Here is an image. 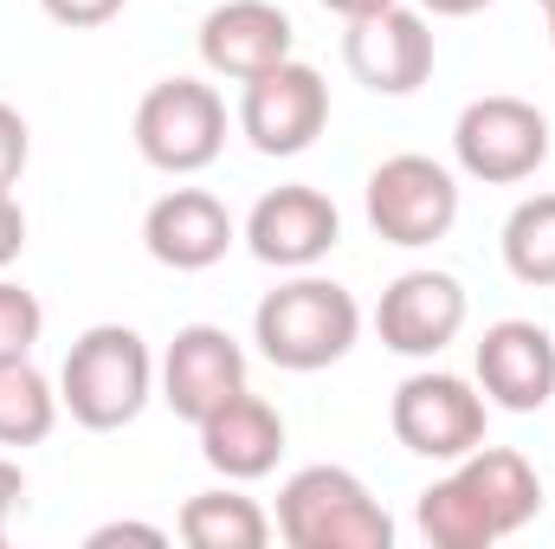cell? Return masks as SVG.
<instances>
[{"mask_svg": "<svg viewBox=\"0 0 555 549\" xmlns=\"http://www.w3.org/2000/svg\"><path fill=\"white\" fill-rule=\"evenodd\" d=\"M240 240H246L253 259L272 266V272H317V266L336 253V240H343V214H336V201H330L323 188L284 181V188H272V194L253 201Z\"/></svg>", "mask_w": 555, "mask_h": 549, "instance_id": "obj_11", "label": "cell"}, {"mask_svg": "<svg viewBox=\"0 0 555 549\" xmlns=\"http://www.w3.org/2000/svg\"><path fill=\"white\" fill-rule=\"evenodd\" d=\"M465 317H472L465 284L452 272L420 266V272H401L382 291V304H375V336H382V349H395V356H408V362H433L446 343H459Z\"/></svg>", "mask_w": 555, "mask_h": 549, "instance_id": "obj_12", "label": "cell"}, {"mask_svg": "<svg viewBox=\"0 0 555 549\" xmlns=\"http://www.w3.org/2000/svg\"><path fill=\"white\" fill-rule=\"evenodd\" d=\"M543 7H555V0H543Z\"/></svg>", "mask_w": 555, "mask_h": 549, "instance_id": "obj_31", "label": "cell"}, {"mask_svg": "<svg viewBox=\"0 0 555 549\" xmlns=\"http://www.w3.org/2000/svg\"><path fill=\"white\" fill-rule=\"evenodd\" d=\"M485 420H491V401L478 382L452 375V369H420L395 388L388 401V426L395 439L414 452V459H465L472 446H485Z\"/></svg>", "mask_w": 555, "mask_h": 549, "instance_id": "obj_6", "label": "cell"}, {"mask_svg": "<svg viewBox=\"0 0 555 549\" xmlns=\"http://www.w3.org/2000/svg\"><path fill=\"white\" fill-rule=\"evenodd\" d=\"M20 505H26V472H20V459L0 452V544H7V531L20 518Z\"/></svg>", "mask_w": 555, "mask_h": 549, "instance_id": "obj_26", "label": "cell"}, {"mask_svg": "<svg viewBox=\"0 0 555 549\" xmlns=\"http://www.w3.org/2000/svg\"><path fill=\"white\" fill-rule=\"evenodd\" d=\"M59 426V382L33 356H0V446H39Z\"/></svg>", "mask_w": 555, "mask_h": 549, "instance_id": "obj_20", "label": "cell"}, {"mask_svg": "<svg viewBox=\"0 0 555 549\" xmlns=\"http://www.w3.org/2000/svg\"><path fill=\"white\" fill-rule=\"evenodd\" d=\"M485 401L504 413H537L555 401V336L530 317H504L472 349Z\"/></svg>", "mask_w": 555, "mask_h": 549, "instance_id": "obj_13", "label": "cell"}, {"mask_svg": "<svg viewBox=\"0 0 555 549\" xmlns=\"http://www.w3.org/2000/svg\"><path fill=\"white\" fill-rule=\"evenodd\" d=\"M137 149L162 175H201L227 149V98L207 78H162L137 104Z\"/></svg>", "mask_w": 555, "mask_h": 549, "instance_id": "obj_4", "label": "cell"}, {"mask_svg": "<svg viewBox=\"0 0 555 549\" xmlns=\"http://www.w3.org/2000/svg\"><path fill=\"white\" fill-rule=\"evenodd\" d=\"M291 46H297V26L272 0H220L201 20V65L227 85H246V78L284 65Z\"/></svg>", "mask_w": 555, "mask_h": 549, "instance_id": "obj_15", "label": "cell"}, {"mask_svg": "<svg viewBox=\"0 0 555 549\" xmlns=\"http://www.w3.org/2000/svg\"><path fill=\"white\" fill-rule=\"evenodd\" d=\"M194 433H201V459L220 478H233V485L266 478V472H278V459H284V413L266 395H253V388L233 395L227 408H214Z\"/></svg>", "mask_w": 555, "mask_h": 549, "instance_id": "obj_16", "label": "cell"}, {"mask_svg": "<svg viewBox=\"0 0 555 549\" xmlns=\"http://www.w3.org/2000/svg\"><path fill=\"white\" fill-rule=\"evenodd\" d=\"M253 343L284 375H317L362 343V304L323 272H291L253 310Z\"/></svg>", "mask_w": 555, "mask_h": 549, "instance_id": "obj_1", "label": "cell"}, {"mask_svg": "<svg viewBox=\"0 0 555 549\" xmlns=\"http://www.w3.org/2000/svg\"><path fill=\"white\" fill-rule=\"evenodd\" d=\"M323 7H330L343 26H349V20H369V13H382V7H401V0H323Z\"/></svg>", "mask_w": 555, "mask_h": 549, "instance_id": "obj_29", "label": "cell"}, {"mask_svg": "<svg viewBox=\"0 0 555 549\" xmlns=\"http://www.w3.org/2000/svg\"><path fill=\"white\" fill-rule=\"evenodd\" d=\"M543 13H550V46H555V7H543Z\"/></svg>", "mask_w": 555, "mask_h": 549, "instance_id": "obj_30", "label": "cell"}, {"mask_svg": "<svg viewBox=\"0 0 555 549\" xmlns=\"http://www.w3.org/2000/svg\"><path fill=\"white\" fill-rule=\"evenodd\" d=\"M233 240H240V227H233L227 201L207 188H168L142 214V246L168 272H207L233 253Z\"/></svg>", "mask_w": 555, "mask_h": 549, "instance_id": "obj_14", "label": "cell"}, {"mask_svg": "<svg viewBox=\"0 0 555 549\" xmlns=\"http://www.w3.org/2000/svg\"><path fill=\"white\" fill-rule=\"evenodd\" d=\"M323 130H330V85L297 52L284 65L240 85V137L253 142L259 155H278V162L304 155Z\"/></svg>", "mask_w": 555, "mask_h": 549, "instance_id": "obj_8", "label": "cell"}, {"mask_svg": "<svg viewBox=\"0 0 555 549\" xmlns=\"http://www.w3.org/2000/svg\"><path fill=\"white\" fill-rule=\"evenodd\" d=\"M20 253H26V207H20L13 188H0V272H7Z\"/></svg>", "mask_w": 555, "mask_h": 549, "instance_id": "obj_25", "label": "cell"}, {"mask_svg": "<svg viewBox=\"0 0 555 549\" xmlns=\"http://www.w3.org/2000/svg\"><path fill=\"white\" fill-rule=\"evenodd\" d=\"M452 465H459V472L472 478V491L485 498L498 537H517V531L537 518V505H543V478H537V465H530L517 446H472V452L452 459Z\"/></svg>", "mask_w": 555, "mask_h": 549, "instance_id": "obj_17", "label": "cell"}, {"mask_svg": "<svg viewBox=\"0 0 555 549\" xmlns=\"http://www.w3.org/2000/svg\"><path fill=\"white\" fill-rule=\"evenodd\" d=\"M26 162H33V130L13 104H0V188H20Z\"/></svg>", "mask_w": 555, "mask_h": 549, "instance_id": "obj_23", "label": "cell"}, {"mask_svg": "<svg viewBox=\"0 0 555 549\" xmlns=\"http://www.w3.org/2000/svg\"><path fill=\"white\" fill-rule=\"evenodd\" d=\"M46 7V20H59V26H72V33H98V26H111L130 0H39Z\"/></svg>", "mask_w": 555, "mask_h": 549, "instance_id": "obj_24", "label": "cell"}, {"mask_svg": "<svg viewBox=\"0 0 555 549\" xmlns=\"http://www.w3.org/2000/svg\"><path fill=\"white\" fill-rule=\"evenodd\" d=\"M426 20H472V13H485L491 0H414Z\"/></svg>", "mask_w": 555, "mask_h": 549, "instance_id": "obj_28", "label": "cell"}, {"mask_svg": "<svg viewBox=\"0 0 555 549\" xmlns=\"http://www.w3.org/2000/svg\"><path fill=\"white\" fill-rule=\"evenodd\" d=\"M188 549H266L272 544V518L259 511V498H246L233 478L214 491H194L175 518Z\"/></svg>", "mask_w": 555, "mask_h": 549, "instance_id": "obj_18", "label": "cell"}, {"mask_svg": "<svg viewBox=\"0 0 555 549\" xmlns=\"http://www.w3.org/2000/svg\"><path fill=\"white\" fill-rule=\"evenodd\" d=\"M104 544H168V531L162 524H130V518H117V524H98L91 531V549Z\"/></svg>", "mask_w": 555, "mask_h": 549, "instance_id": "obj_27", "label": "cell"}, {"mask_svg": "<svg viewBox=\"0 0 555 549\" xmlns=\"http://www.w3.org/2000/svg\"><path fill=\"white\" fill-rule=\"evenodd\" d=\"M504 272L530 291H555V194H530L504 220Z\"/></svg>", "mask_w": 555, "mask_h": 549, "instance_id": "obj_21", "label": "cell"}, {"mask_svg": "<svg viewBox=\"0 0 555 549\" xmlns=\"http://www.w3.org/2000/svg\"><path fill=\"white\" fill-rule=\"evenodd\" d=\"M414 524H420V537H426L433 549H491V544H504L498 524H491V511H485V498L472 491V478H465L459 465L420 491Z\"/></svg>", "mask_w": 555, "mask_h": 549, "instance_id": "obj_19", "label": "cell"}, {"mask_svg": "<svg viewBox=\"0 0 555 549\" xmlns=\"http://www.w3.org/2000/svg\"><path fill=\"white\" fill-rule=\"evenodd\" d=\"M155 395L188 426H201L214 408L246 395V349H240V336L220 330V323H181L175 343L155 362Z\"/></svg>", "mask_w": 555, "mask_h": 549, "instance_id": "obj_9", "label": "cell"}, {"mask_svg": "<svg viewBox=\"0 0 555 549\" xmlns=\"http://www.w3.org/2000/svg\"><path fill=\"white\" fill-rule=\"evenodd\" d=\"M272 531L291 549H388L395 518L349 465H297L278 485Z\"/></svg>", "mask_w": 555, "mask_h": 549, "instance_id": "obj_3", "label": "cell"}, {"mask_svg": "<svg viewBox=\"0 0 555 549\" xmlns=\"http://www.w3.org/2000/svg\"><path fill=\"white\" fill-rule=\"evenodd\" d=\"M46 336V304L0 272V356H33V343Z\"/></svg>", "mask_w": 555, "mask_h": 549, "instance_id": "obj_22", "label": "cell"}, {"mask_svg": "<svg viewBox=\"0 0 555 549\" xmlns=\"http://www.w3.org/2000/svg\"><path fill=\"white\" fill-rule=\"evenodd\" d=\"M155 401V349L130 323H91L59 369V408L91 433H124Z\"/></svg>", "mask_w": 555, "mask_h": 549, "instance_id": "obj_2", "label": "cell"}, {"mask_svg": "<svg viewBox=\"0 0 555 549\" xmlns=\"http://www.w3.org/2000/svg\"><path fill=\"white\" fill-rule=\"evenodd\" d=\"M452 162L485 188H517L550 162V117L530 98H472L452 124Z\"/></svg>", "mask_w": 555, "mask_h": 549, "instance_id": "obj_5", "label": "cell"}, {"mask_svg": "<svg viewBox=\"0 0 555 549\" xmlns=\"http://www.w3.org/2000/svg\"><path fill=\"white\" fill-rule=\"evenodd\" d=\"M433 59H439L433 20L420 7H408V0L369 13V20H349V33H343V65L375 98H414L433 78Z\"/></svg>", "mask_w": 555, "mask_h": 549, "instance_id": "obj_10", "label": "cell"}, {"mask_svg": "<svg viewBox=\"0 0 555 549\" xmlns=\"http://www.w3.org/2000/svg\"><path fill=\"white\" fill-rule=\"evenodd\" d=\"M362 207L388 246L414 253V246H433L459 227V175L433 155H388L382 168H369Z\"/></svg>", "mask_w": 555, "mask_h": 549, "instance_id": "obj_7", "label": "cell"}]
</instances>
